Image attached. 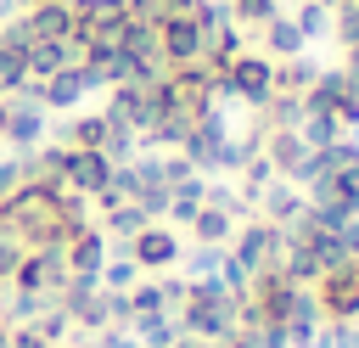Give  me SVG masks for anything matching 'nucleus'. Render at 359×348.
Masks as SVG:
<instances>
[{
	"instance_id": "18",
	"label": "nucleus",
	"mask_w": 359,
	"mask_h": 348,
	"mask_svg": "<svg viewBox=\"0 0 359 348\" xmlns=\"http://www.w3.org/2000/svg\"><path fill=\"white\" fill-rule=\"evenodd\" d=\"M275 11H280V0H230V22H252V28H264Z\"/></svg>"
},
{
	"instance_id": "20",
	"label": "nucleus",
	"mask_w": 359,
	"mask_h": 348,
	"mask_svg": "<svg viewBox=\"0 0 359 348\" xmlns=\"http://www.w3.org/2000/svg\"><path fill=\"white\" fill-rule=\"evenodd\" d=\"M17 185H28V174H22V157H0V196H11Z\"/></svg>"
},
{
	"instance_id": "13",
	"label": "nucleus",
	"mask_w": 359,
	"mask_h": 348,
	"mask_svg": "<svg viewBox=\"0 0 359 348\" xmlns=\"http://www.w3.org/2000/svg\"><path fill=\"white\" fill-rule=\"evenodd\" d=\"M314 73H320V67H314L309 56H286V62L275 67V90H280V95H303V90L314 84Z\"/></svg>"
},
{
	"instance_id": "10",
	"label": "nucleus",
	"mask_w": 359,
	"mask_h": 348,
	"mask_svg": "<svg viewBox=\"0 0 359 348\" xmlns=\"http://www.w3.org/2000/svg\"><path fill=\"white\" fill-rule=\"evenodd\" d=\"M191 236H196V247H230V236H236V213L202 202L196 219H191Z\"/></svg>"
},
{
	"instance_id": "17",
	"label": "nucleus",
	"mask_w": 359,
	"mask_h": 348,
	"mask_svg": "<svg viewBox=\"0 0 359 348\" xmlns=\"http://www.w3.org/2000/svg\"><path fill=\"white\" fill-rule=\"evenodd\" d=\"M292 22H297V34H303V39L331 34V6H325V0H303V11H297Z\"/></svg>"
},
{
	"instance_id": "14",
	"label": "nucleus",
	"mask_w": 359,
	"mask_h": 348,
	"mask_svg": "<svg viewBox=\"0 0 359 348\" xmlns=\"http://www.w3.org/2000/svg\"><path fill=\"white\" fill-rule=\"evenodd\" d=\"M101 140H107V118L101 112H84V118L67 123V146L73 152H101Z\"/></svg>"
},
{
	"instance_id": "5",
	"label": "nucleus",
	"mask_w": 359,
	"mask_h": 348,
	"mask_svg": "<svg viewBox=\"0 0 359 348\" xmlns=\"http://www.w3.org/2000/svg\"><path fill=\"white\" fill-rule=\"evenodd\" d=\"M123 253L135 258V269H168V264H180V236L163 225H146L123 241Z\"/></svg>"
},
{
	"instance_id": "12",
	"label": "nucleus",
	"mask_w": 359,
	"mask_h": 348,
	"mask_svg": "<svg viewBox=\"0 0 359 348\" xmlns=\"http://www.w3.org/2000/svg\"><path fill=\"white\" fill-rule=\"evenodd\" d=\"M303 45H309V39L297 34V22H292V17H280V11H275V17L264 22V56H280V62H286V56H303Z\"/></svg>"
},
{
	"instance_id": "1",
	"label": "nucleus",
	"mask_w": 359,
	"mask_h": 348,
	"mask_svg": "<svg viewBox=\"0 0 359 348\" xmlns=\"http://www.w3.org/2000/svg\"><path fill=\"white\" fill-rule=\"evenodd\" d=\"M213 95H241L247 107H264V101L275 95V62H269V56H236V62L219 73Z\"/></svg>"
},
{
	"instance_id": "4",
	"label": "nucleus",
	"mask_w": 359,
	"mask_h": 348,
	"mask_svg": "<svg viewBox=\"0 0 359 348\" xmlns=\"http://www.w3.org/2000/svg\"><path fill=\"white\" fill-rule=\"evenodd\" d=\"M157 51H163L168 67L202 62V28H196V17H191V11H185V17H163V22H157Z\"/></svg>"
},
{
	"instance_id": "11",
	"label": "nucleus",
	"mask_w": 359,
	"mask_h": 348,
	"mask_svg": "<svg viewBox=\"0 0 359 348\" xmlns=\"http://www.w3.org/2000/svg\"><path fill=\"white\" fill-rule=\"evenodd\" d=\"M258 202H264V219H269V225H280V230L303 213V191H292V185H280V180H269V185L258 191Z\"/></svg>"
},
{
	"instance_id": "15",
	"label": "nucleus",
	"mask_w": 359,
	"mask_h": 348,
	"mask_svg": "<svg viewBox=\"0 0 359 348\" xmlns=\"http://www.w3.org/2000/svg\"><path fill=\"white\" fill-rule=\"evenodd\" d=\"M146 225H151V219H146L135 202H112V208H107V225H101V236H118V241H129V236H135V230H146Z\"/></svg>"
},
{
	"instance_id": "6",
	"label": "nucleus",
	"mask_w": 359,
	"mask_h": 348,
	"mask_svg": "<svg viewBox=\"0 0 359 348\" xmlns=\"http://www.w3.org/2000/svg\"><path fill=\"white\" fill-rule=\"evenodd\" d=\"M0 140H11L17 152H34L45 140V107H34V101H0Z\"/></svg>"
},
{
	"instance_id": "9",
	"label": "nucleus",
	"mask_w": 359,
	"mask_h": 348,
	"mask_svg": "<svg viewBox=\"0 0 359 348\" xmlns=\"http://www.w3.org/2000/svg\"><path fill=\"white\" fill-rule=\"evenodd\" d=\"M28 39H67L73 34V0H39L22 11Z\"/></svg>"
},
{
	"instance_id": "8",
	"label": "nucleus",
	"mask_w": 359,
	"mask_h": 348,
	"mask_svg": "<svg viewBox=\"0 0 359 348\" xmlns=\"http://www.w3.org/2000/svg\"><path fill=\"white\" fill-rule=\"evenodd\" d=\"M62 258H67V275H84V281H101V264H107V236H101L95 225H84L79 236H67V247H62Z\"/></svg>"
},
{
	"instance_id": "2",
	"label": "nucleus",
	"mask_w": 359,
	"mask_h": 348,
	"mask_svg": "<svg viewBox=\"0 0 359 348\" xmlns=\"http://www.w3.org/2000/svg\"><path fill=\"white\" fill-rule=\"evenodd\" d=\"M314 303L325 320H348L359 314V258H342L337 269L314 275Z\"/></svg>"
},
{
	"instance_id": "7",
	"label": "nucleus",
	"mask_w": 359,
	"mask_h": 348,
	"mask_svg": "<svg viewBox=\"0 0 359 348\" xmlns=\"http://www.w3.org/2000/svg\"><path fill=\"white\" fill-rule=\"evenodd\" d=\"M112 157H101V152H73L67 146V191L73 196H101L107 191V180H112Z\"/></svg>"
},
{
	"instance_id": "3",
	"label": "nucleus",
	"mask_w": 359,
	"mask_h": 348,
	"mask_svg": "<svg viewBox=\"0 0 359 348\" xmlns=\"http://www.w3.org/2000/svg\"><path fill=\"white\" fill-rule=\"evenodd\" d=\"M280 236H286L280 225H269V219H252V225H241V230L230 236V241H236V247H230V258H236L247 275H258V269H269V264L280 258Z\"/></svg>"
},
{
	"instance_id": "16",
	"label": "nucleus",
	"mask_w": 359,
	"mask_h": 348,
	"mask_svg": "<svg viewBox=\"0 0 359 348\" xmlns=\"http://www.w3.org/2000/svg\"><path fill=\"white\" fill-rule=\"evenodd\" d=\"M135 281H140V269H135L129 253H118L112 264H101V292H129Z\"/></svg>"
},
{
	"instance_id": "19",
	"label": "nucleus",
	"mask_w": 359,
	"mask_h": 348,
	"mask_svg": "<svg viewBox=\"0 0 359 348\" xmlns=\"http://www.w3.org/2000/svg\"><path fill=\"white\" fill-rule=\"evenodd\" d=\"M219 264H224V247H196V253H191V275H196V281L213 275Z\"/></svg>"
}]
</instances>
